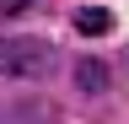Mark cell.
I'll use <instances>...</instances> for the list:
<instances>
[{
  "instance_id": "6da1fadb",
  "label": "cell",
  "mask_w": 129,
  "mask_h": 124,
  "mask_svg": "<svg viewBox=\"0 0 129 124\" xmlns=\"http://www.w3.org/2000/svg\"><path fill=\"white\" fill-rule=\"evenodd\" d=\"M54 65V49L43 38H6L0 43V76H43Z\"/></svg>"
},
{
  "instance_id": "7a4b0ae2",
  "label": "cell",
  "mask_w": 129,
  "mask_h": 124,
  "mask_svg": "<svg viewBox=\"0 0 129 124\" xmlns=\"http://www.w3.org/2000/svg\"><path fill=\"white\" fill-rule=\"evenodd\" d=\"M108 27H113V16H108V11H81V16H75V33H108Z\"/></svg>"
},
{
  "instance_id": "3957f363",
  "label": "cell",
  "mask_w": 129,
  "mask_h": 124,
  "mask_svg": "<svg viewBox=\"0 0 129 124\" xmlns=\"http://www.w3.org/2000/svg\"><path fill=\"white\" fill-rule=\"evenodd\" d=\"M75 76H81V86H108V70H102V65H91V59H86Z\"/></svg>"
},
{
  "instance_id": "277c9868",
  "label": "cell",
  "mask_w": 129,
  "mask_h": 124,
  "mask_svg": "<svg viewBox=\"0 0 129 124\" xmlns=\"http://www.w3.org/2000/svg\"><path fill=\"white\" fill-rule=\"evenodd\" d=\"M22 6H32V0H0V11H22Z\"/></svg>"
}]
</instances>
